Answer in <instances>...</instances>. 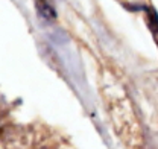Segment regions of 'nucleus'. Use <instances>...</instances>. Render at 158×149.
Masks as SVG:
<instances>
[]
</instances>
